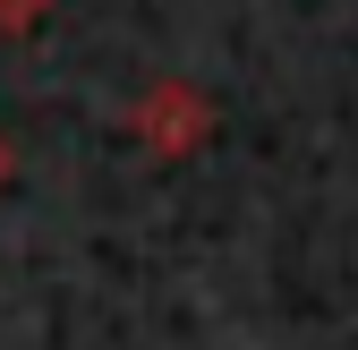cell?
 Masks as SVG:
<instances>
[{
	"label": "cell",
	"instance_id": "1",
	"mask_svg": "<svg viewBox=\"0 0 358 350\" xmlns=\"http://www.w3.org/2000/svg\"><path fill=\"white\" fill-rule=\"evenodd\" d=\"M128 128H137L145 154L179 162V154H196V146L213 137V94H205V85H188V77H154L145 94L128 103Z\"/></svg>",
	"mask_w": 358,
	"mask_h": 350
},
{
	"label": "cell",
	"instance_id": "2",
	"mask_svg": "<svg viewBox=\"0 0 358 350\" xmlns=\"http://www.w3.org/2000/svg\"><path fill=\"white\" fill-rule=\"evenodd\" d=\"M43 18H52V0H0V34H26Z\"/></svg>",
	"mask_w": 358,
	"mask_h": 350
},
{
	"label": "cell",
	"instance_id": "3",
	"mask_svg": "<svg viewBox=\"0 0 358 350\" xmlns=\"http://www.w3.org/2000/svg\"><path fill=\"white\" fill-rule=\"evenodd\" d=\"M17 180V146H9V128H0V188Z\"/></svg>",
	"mask_w": 358,
	"mask_h": 350
}]
</instances>
